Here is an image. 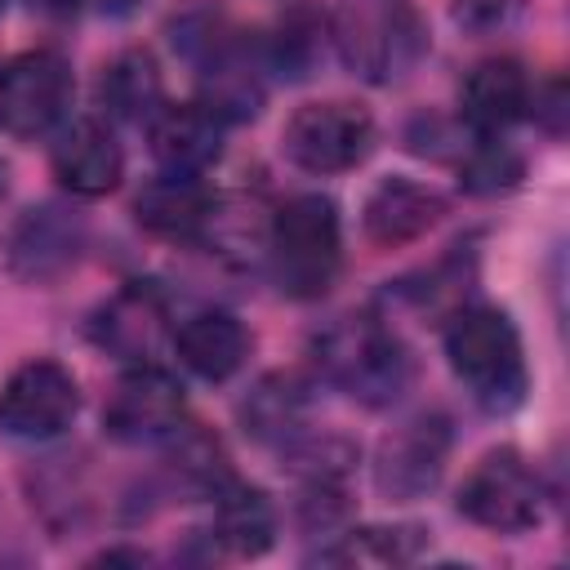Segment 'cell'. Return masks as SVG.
I'll use <instances>...</instances> for the list:
<instances>
[{"label": "cell", "instance_id": "13", "mask_svg": "<svg viewBox=\"0 0 570 570\" xmlns=\"http://www.w3.org/2000/svg\"><path fill=\"white\" fill-rule=\"evenodd\" d=\"M445 214L441 191H432L428 183L414 178H383L361 209V232L370 245L379 249H401L419 236H428Z\"/></svg>", "mask_w": 570, "mask_h": 570}, {"label": "cell", "instance_id": "7", "mask_svg": "<svg viewBox=\"0 0 570 570\" xmlns=\"http://www.w3.org/2000/svg\"><path fill=\"white\" fill-rule=\"evenodd\" d=\"M85 249V218L58 200L22 209L4 232V272L22 285H53Z\"/></svg>", "mask_w": 570, "mask_h": 570}, {"label": "cell", "instance_id": "5", "mask_svg": "<svg viewBox=\"0 0 570 570\" xmlns=\"http://www.w3.org/2000/svg\"><path fill=\"white\" fill-rule=\"evenodd\" d=\"M459 512L494 534H517L543 517V481L517 450H490L459 485Z\"/></svg>", "mask_w": 570, "mask_h": 570}, {"label": "cell", "instance_id": "8", "mask_svg": "<svg viewBox=\"0 0 570 570\" xmlns=\"http://www.w3.org/2000/svg\"><path fill=\"white\" fill-rule=\"evenodd\" d=\"M80 410V387L67 365L49 356L22 361L4 383H0V432L18 441H45L71 428Z\"/></svg>", "mask_w": 570, "mask_h": 570}, {"label": "cell", "instance_id": "22", "mask_svg": "<svg viewBox=\"0 0 570 570\" xmlns=\"http://www.w3.org/2000/svg\"><path fill=\"white\" fill-rule=\"evenodd\" d=\"M428 530L423 525H361L352 534H343V543L334 552H325V561H343V566H405L423 552Z\"/></svg>", "mask_w": 570, "mask_h": 570}, {"label": "cell", "instance_id": "24", "mask_svg": "<svg viewBox=\"0 0 570 570\" xmlns=\"http://www.w3.org/2000/svg\"><path fill=\"white\" fill-rule=\"evenodd\" d=\"M321 40H325L321 36V18L307 4H298L294 13L281 18V27H276V36L267 45V62L281 67V76H307L316 67V58H321Z\"/></svg>", "mask_w": 570, "mask_h": 570}, {"label": "cell", "instance_id": "19", "mask_svg": "<svg viewBox=\"0 0 570 570\" xmlns=\"http://www.w3.org/2000/svg\"><path fill=\"white\" fill-rule=\"evenodd\" d=\"M98 102L111 120H129V125H151V116L165 107V80L160 67L147 49H125L116 53L102 76H98Z\"/></svg>", "mask_w": 570, "mask_h": 570}, {"label": "cell", "instance_id": "4", "mask_svg": "<svg viewBox=\"0 0 570 570\" xmlns=\"http://www.w3.org/2000/svg\"><path fill=\"white\" fill-rule=\"evenodd\" d=\"M267 254L289 298H321L338 272V209L330 196H294L272 214Z\"/></svg>", "mask_w": 570, "mask_h": 570}, {"label": "cell", "instance_id": "26", "mask_svg": "<svg viewBox=\"0 0 570 570\" xmlns=\"http://www.w3.org/2000/svg\"><path fill=\"white\" fill-rule=\"evenodd\" d=\"M525 0H450V22L463 36H494L521 18Z\"/></svg>", "mask_w": 570, "mask_h": 570}, {"label": "cell", "instance_id": "27", "mask_svg": "<svg viewBox=\"0 0 570 570\" xmlns=\"http://www.w3.org/2000/svg\"><path fill=\"white\" fill-rule=\"evenodd\" d=\"M80 0H31V9H40V13H53V18H62V13H71Z\"/></svg>", "mask_w": 570, "mask_h": 570}, {"label": "cell", "instance_id": "17", "mask_svg": "<svg viewBox=\"0 0 570 570\" xmlns=\"http://www.w3.org/2000/svg\"><path fill=\"white\" fill-rule=\"evenodd\" d=\"M209 191L200 187V174H160L134 196V218L151 236L165 240H191L209 227Z\"/></svg>", "mask_w": 570, "mask_h": 570}, {"label": "cell", "instance_id": "20", "mask_svg": "<svg viewBox=\"0 0 570 570\" xmlns=\"http://www.w3.org/2000/svg\"><path fill=\"white\" fill-rule=\"evenodd\" d=\"M214 499V543L232 557H263L276 539V508L263 490L227 481Z\"/></svg>", "mask_w": 570, "mask_h": 570}, {"label": "cell", "instance_id": "16", "mask_svg": "<svg viewBox=\"0 0 570 570\" xmlns=\"http://www.w3.org/2000/svg\"><path fill=\"white\" fill-rule=\"evenodd\" d=\"M53 174L71 196H107L120 187L125 156L107 125L76 120L53 147Z\"/></svg>", "mask_w": 570, "mask_h": 570}, {"label": "cell", "instance_id": "30", "mask_svg": "<svg viewBox=\"0 0 570 570\" xmlns=\"http://www.w3.org/2000/svg\"><path fill=\"white\" fill-rule=\"evenodd\" d=\"M0 9H4V0H0Z\"/></svg>", "mask_w": 570, "mask_h": 570}, {"label": "cell", "instance_id": "3", "mask_svg": "<svg viewBox=\"0 0 570 570\" xmlns=\"http://www.w3.org/2000/svg\"><path fill=\"white\" fill-rule=\"evenodd\" d=\"M321 370L361 405H387L410 383V356L379 316H343L316 343Z\"/></svg>", "mask_w": 570, "mask_h": 570}, {"label": "cell", "instance_id": "2", "mask_svg": "<svg viewBox=\"0 0 570 570\" xmlns=\"http://www.w3.org/2000/svg\"><path fill=\"white\" fill-rule=\"evenodd\" d=\"M338 58L374 85L401 80L428 49L414 0H343L334 13Z\"/></svg>", "mask_w": 570, "mask_h": 570}, {"label": "cell", "instance_id": "11", "mask_svg": "<svg viewBox=\"0 0 570 570\" xmlns=\"http://www.w3.org/2000/svg\"><path fill=\"white\" fill-rule=\"evenodd\" d=\"M183 423V387L174 374H165L160 365H134L129 374H120V383L111 387L107 405H102V428L111 441L125 445H142V441H165L174 428Z\"/></svg>", "mask_w": 570, "mask_h": 570}, {"label": "cell", "instance_id": "9", "mask_svg": "<svg viewBox=\"0 0 570 570\" xmlns=\"http://www.w3.org/2000/svg\"><path fill=\"white\" fill-rule=\"evenodd\" d=\"M71 107V67L53 49L18 53L0 67V125L13 138L49 134Z\"/></svg>", "mask_w": 570, "mask_h": 570}, {"label": "cell", "instance_id": "25", "mask_svg": "<svg viewBox=\"0 0 570 570\" xmlns=\"http://www.w3.org/2000/svg\"><path fill=\"white\" fill-rule=\"evenodd\" d=\"M463 187L468 191H508L517 178H521V156L508 147V142H494V138H481L468 156H463Z\"/></svg>", "mask_w": 570, "mask_h": 570}, {"label": "cell", "instance_id": "1", "mask_svg": "<svg viewBox=\"0 0 570 570\" xmlns=\"http://www.w3.org/2000/svg\"><path fill=\"white\" fill-rule=\"evenodd\" d=\"M450 370L485 410H512L525 396V356L517 325L499 307H463L445 330Z\"/></svg>", "mask_w": 570, "mask_h": 570}, {"label": "cell", "instance_id": "10", "mask_svg": "<svg viewBox=\"0 0 570 570\" xmlns=\"http://www.w3.org/2000/svg\"><path fill=\"white\" fill-rule=\"evenodd\" d=\"M445 459H450V423L441 414H414L383 436L374 459V485L396 503L423 499L441 481Z\"/></svg>", "mask_w": 570, "mask_h": 570}, {"label": "cell", "instance_id": "6", "mask_svg": "<svg viewBox=\"0 0 570 570\" xmlns=\"http://www.w3.org/2000/svg\"><path fill=\"white\" fill-rule=\"evenodd\" d=\"M374 147V120L356 102H307L281 129V151L307 174H343Z\"/></svg>", "mask_w": 570, "mask_h": 570}, {"label": "cell", "instance_id": "18", "mask_svg": "<svg viewBox=\"0 0 570 570\" xmlns=\"http://www.w3.org/2000/svg\"><path fill=\"white\" fill-rule=\"evenodd\" d=\"M174 347H178V361L191 374H200L209 383H223L245 365L249 334L232 312H196V316H187L178 325Z\"/></svg>", "mask_w": 570, "mask_h": 570}, {"label": "cell", "instance_id": "28", "mask_svg": "<svg viewBox=\"0 0 570 570\" xmlns=\"http://www.w3.org/2000/svg\"><path fill=\"white\" fill-rule=\"evenodd\" d=\"M138 0H102V9H111V13H125V9H134Z\"/></svg>", "mask_w": 570, "mask_h": 570}, {"label": "cell", "instance_id": "23", "mask_svg": "<svg viewBox=\"0 0 570 570\" xmlns=\"http://www.w3.org/2000/svg\"><path fill=\"white\" fill-rule=\"evenodd\" d=\"M165 441H174V450H169V472H174V481H178L183 490L214 494V490H223V485L232 481L223 445H218L214 436H205L200 428H183V423H178Z\"/></svg>", "mask_w": 570, "mask_h": 570}, {"label": "cell", "instance_id": "29", "mask_svg": "<svg viewBox=\"0 0 570 570\" xmlns=\"http://www.w3.org/2000/svg\"><path fill=\"white\" fill-rule=\"evenodd\" d=\"M4 191H9V165L0 160V200H4Z\"/></svg>", "mask_w": 570, "mask_h": 570}, {"label": "cell", "instance_id": "14", "mask_svg": "<svg viewBox=\"0 0 570 570\" xmlns=\"http://www.w3.org/2000/svg\"><path fill=\"white\" fill-rule=\"evenodd\" d=\"M463 120L481 134L494 138L508 125H517L530 111V76L517 58H485L468 71L463 94H459Z\"/></svg>", "mask_w": 570, "mask_h": 570}, {"label": "cell", "instance_id": "21", "mask_svg": "<svg viewBox=\"0 0 570 570\" xmlns=\"http://www.w3.org/2000/svg\"><path fill=\"white\" fill-rule=\"evenodd\" d=\"M236 414L254 441L285 445L298 436V428L307 419V383L298 374H267L254 383V392L240 401Z\"/></svg>", "mask_w": 570, "mask_h": 570}, {"label": "cell", "instance_id": "12", "mask_svg": "<svg viewBox=\"0 0 570 570\" xmlns=\"http://www.w3.org/2000/svg\"><path fill=\"white\" fill-rule=\"evenodd\" d=\"M165 325H169V307H165V294L151 285V281H129L125 289H116L98 312H94V343L129 365H142L160 338H165Z\"/></svg>", "mask_w": 570, "mask_h": 570}, {"label": "cell", "instance_id": "15", "mask_svg": "<svg viewBox=\"0 0 570 570\" xmlns=\"http://www.w3.org/2000/svg\"><path fill=\"white\" fill-rule=\"evenodd\" d=\"M223 129L227 120H218L205 102L160 107L151 116V156L165 174H200L218 160Z\"/></svg>", "mask_w": 570, "mask_h": 570}]
</instances>
